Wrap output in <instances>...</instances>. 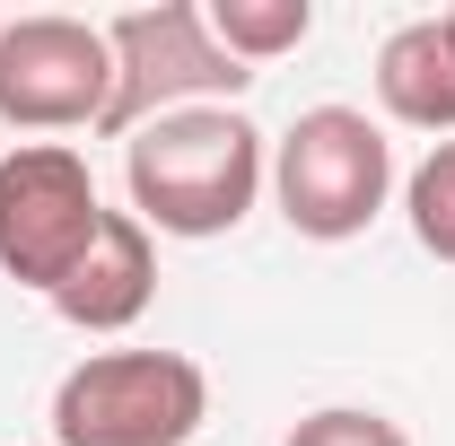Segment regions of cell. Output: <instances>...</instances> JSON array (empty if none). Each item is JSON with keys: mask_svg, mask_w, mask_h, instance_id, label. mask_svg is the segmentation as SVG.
Here are the masks:
<instances>
[{"mask_svg": "<svg viewBox=\"0 0 455 446\" xmlns=\"http://www.w3.org/2000/svg\"><path fill=\"white\" fill-rule=\"evenodd\" d=\"M123 184H132V219L149 236H228L272 184V140L236 106H184L158 114L123 140Z\"/></svg>", "mask_w": 455, "mask_h": 446, "instance_id": "6da1fadb", "label": "cell"}, {"mask_svg": "<svg viewBox=\"0 0 455 446\" xmlns=\"http://www.w3.org/2000/svg\"><path fill=\"white\" fill-rule=\"evenodd\" d=\"M211 420V377L184 350H88L53 386V446H184Z\"/></svg>", "mask_w": 455, "mask_h": 446, "instance_id": "7a4b0ae2", "label": "cell"}, {"mask_svg": "<svg viewBox=\"0 0 455 446\" xmlns=\"http://www.w3.org/2000/svg\"><path fill=\"white\" fill-rule=\"evenodd\" d=\"M395 193V149L359 106H307L272 140V202L298 236L315 245H350Z\"/></svg>", "mask_w": 455, "mask_h": 446, "instance_id": "3957f363", "label": "cell"}, {"mask_svg": "<svg viewBox=\"0 0 455 446\" xmlns=\"http://www.w3.org/2000/svg\"><path fill=\"white\" fill-rule=\"evenodd\" d=\"M106 44H114V114H106L114 140H132L140 123L184 114V106H236L254 88V70L220 53V36H211V18L193 0L123 9L106 27Z\"/></svg>", "mask_w": 455, "mask_h": 446, "instance_id": "277c9868", "label": "cell"}, {"mask_svg": "<svg viewBox=\"0 0 455 446\" xmlns=\"http://www.w3.org/2000/svg\"><path fill=\"white\" fill-rule=\"evenodd\" d=\"M97 227H106V202H97V175L79 149L18 140L0 158V272L18 289L53 298L79 272V254L97 245Z\"/></svg>", "mask_w": 455, "mask_h": 446, "instance_id": "5b68a950", "label": "cell"}, {"mask_svg": "<svg viewBox=\"0 0 455 446\" xmlns=\"http://www.w3.org/2000/svg\"><path fill=\"white\" fill-rule=\"evenodd\" d=\"M114 114V44L88 18H9L0 27V123L9 131H106Z\"/></svg>", "mask_w": 455, "mask_h": 446, "instance_id": "8992f818", "label": "cell"}, {"mask_svg": "<svg viewBox=\"0 0 455 446\" xmlns=\"http://www.w3.org/2000/svg\"><path fill=\"white\" fill-rule=\"evenodd\" d=\"M149 298H158V245H149V227L132 211H106L97 245L79 254V272L53 289V315L79 324V333H132L149 315Z\"/></svg>", "mask_w": 455, "mask_h": 446, "instance_id": "52a82bcc", "label": "cell"}, {"mask_svg": "<svg viewBox=\"0 0 455 446\" xmlns=\"http://www.w3.org/2000/svg\"><path fill=\"white\" fill-rule=\"evenodd\" d=\"M377 97L411 131H455V36H447V18H403L377 44Z\"/></svg>", "mask_w": 455, "mask_h": 446, "instance_id": "ba28073f", "label": "cell"}, {"mask_svg": "<svg viewBox=\"0 0 455 446\" xmlns=\"http://www.w3.org/2000/svg\"><path fill=\"white\" fill-rule=\"evenodd\" d=\"M211 18V36H220V53L228 61H281V53H298L307 36H315V9L307 0H211L202 9Z\"/></svg>", "mask_w": 455, "mask_h": 446, "instance_id": "9c48e42d", "label": "cell"}, {"mask_svg": "<svg viewBox=\"0 0 455 446\" xmlns=\"http://www.w3.org/2000/svg\"><path fill=\"white\" fill-rule=\"evenodd\" d=\"M403 211H411V236H420L438 263H455V140H438V149L411 167Z\"/></svg>", "mask_w": 455, "mask_h": 446, "instance_id": "30bf717a", "label": "cell"}, {"mask_svg": "<svg viewBox=\"0 0 455 446\" xmlns=\"http://www.w3.org/2000/svg\"><path fill=\"white\" fill-rule=\"evenodd\" d=\"M289 446H411V438H403V420H386V411L324 402V411H307V420L289 429Z\"/></svg>", "mask_w": 455, "mask_h": 446, "instance_id": "8fae6325", "label": "cell"}, {"mask_svg": "<svg viewBox=\"0 0 455 446\" xmlns=\"http://www.w3.org/2000/svg\"><path fill=\"white\" fill-rule=\"evenodd\" d=\"M447 36H455V9H447Z\"/></svg>", "mask_w": 455, "mask_h": 446, "instance_id": "7c38bea8", "label": "cell"}, {"mask_svg": "<svg viewBox=\"0 0 455 446\" xmlns=\"http://www.w3.org/2000/svg\"><path fill=\"white\" fill-rule=\"evenodd\" d=\"M0 27H9V18H0Z\"/></svg>", "mask_w": 455, "mask_h": 446, "instance_id": "4fadbf2b", "label": "cell"}]
</instances>
